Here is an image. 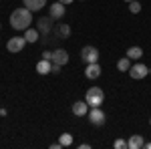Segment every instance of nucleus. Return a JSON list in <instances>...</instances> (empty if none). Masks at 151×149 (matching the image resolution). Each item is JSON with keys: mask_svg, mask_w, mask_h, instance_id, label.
<instances>
[{"mask_svg": "<svg viewBox=\"0 0 151 149\" xmlns=\"http://www.w3.org/2000/svg\"><path fill=\"white\" fill-rule=\"evenodd\" d=\"M22 2H24V6H26L28 10H32V12H38L40 8L47 6V0H22Z\"/></svg>", "mask_w": 151, "mask_h": 149, "instance_id": "obj_14", "label": "nucleus"}, {"mask_svg": "<svg viewBox=\"0 0 151 149\" xmlns=\"http://www.w3.org/2000/svg\"><path fill=\"white\" fill-rule=\"evenodd\" d=\"M129 12H133V14L141 12V4L137 2V0H131V2H129Z\"/></svg>", "mask_w": 151, "mask_h": 149, "instance_id": "obj_20", "label": "nucleus"}, {"mask_svg": "<svg viewBox=\"0 0 151 149\" xmlns=\"http://www.w3.org/2000/svg\"><path fill=\"white\" fill-rule=\"evenodd\" d=\"M36 73H38V75H48V73H52V60H48V58L38 60V63H36Z\"/></svg>", "mask_w": 151, "mask_h": 149, "instance_id": "obj_13", "label": "nucleus"}, {"mask_svg": "<svg viewBox=\"0 0 151 149\" xmlns=\"http://www.w3.org/2000/svg\"><path fill=\"white\" fill-rule=\"evenodd\" d=\"M0 28H2V24H0Z\"/></svg>", "mask_w": 151, "mask_h": 149, "instance_id": "obj_29", "label": "nucleus"}, {"mask_svg": "<svg viewBox=\"0 0 151 149\" xmlns=\"http://www.w3.org/2000/svg\"><path fill=\"white\" fill-rule=\"evenodd\" d=\"M52 73H55V75H58V73H60V65L52 63Z\"/></svg>", "mask_w": 151, "mask_h": 149, "instance_id": "obj_23", "label": "nucleus"}, {"mask_svg": "<svg viewBox=\"0 0 151 149\" xmlns=\"http://www.w3.org/2000/svg\"><path fill=\"white\" fill-rule=\"evenodd\" d=\"M149 125H151V119H149Z\"/></svg>", "mask_w": 151, "mask_h": 149, "instance_id": "obj_28", "label": "nucleus"}, {"mask_svg": "<svg viewBox=\"0 0 151 149\" xmlns=\"http://www.w3.org/2000/svg\"><path fill=\"white\" fill-rule=\"evenodd\" d=\"M70 111H73V115H77V117H85V115L89 113V103L87 101H75L73 107H70Z\"/></svg>", "mask_w": 151, "mask_h": 149, "instance_id": "obj_10", "label": "nucleus"}, {"mask_svg": "<svg viewBox=\"0 0 151 149\" xmlns=\"http://www.w3.org/2000/svg\"><path fill=\"white\" fill-rule=\"evenodd\" d=\"M125 2H131V0H125Z\"/></svg>", "mask_w": 151, "mask_h": 149, "instance_id": "obj_27", "label": "nucleus"}, {"mask_svg": "<svg viewBox=\"0 0 151 149\" xmlns=\"http://www.w3.org/2000/svg\"><path fill=\"white\" fill-rule=\"evenodd\" d=\"M143 147H147V149H151V141H149V143H145V145H143Z\"/></svg>", "mask_w": 151, "mask_h": 149, "instance_id": "obj_26", "label": "nucleus"}, {"mask_svg": "<svg viewBox=\"0 0 151 149\" xmlns=\"http://www.w3.org/2000/svg\"><path fill=\"white\" fill-rule=\"evenodd\" d=\"M99 50L95 48V46H91V45H87V46H83L81 48V58H83V63H99Z\"/></svg>", "mask_w": 151, "mask_h": 149, "instance_id": "obj_5", "label": "nucleus"}, {"mask_svg": "<svg viewBox=\"0 0 151 149\" xmlns=\"http://www.w3.org/2000/svg\"><path fill=\"white\" fill-rule=\"evenodd\" d=\"M87 117H89L91 125H95V127L105 125V113H103V109H101V107H91V109H89V113H87Z\"/></svg>", "mask_w": 151, "mask_h": 149, "instance_id": "obj_6", "label": "nucleus"}, {"mask_svg": "<svg viewBox=\"0 0 151 149\" xmlns=\"http://www.w3.org/2000/svg\"><path fill=\"white\" fill-rule=\"evenodd\" d=\"M42 58H48V60H52V50H45V53H42Z\"/></svg>", "mask_w": 151, "mask_h": 149, "instance_id": "obj_22", "label": "nucleus"}, {"mask_svg": "<svg viewBox=\"0 0 151 149\" xmlns=\"http://www.w3.org/2000/svg\"><path fill=\"white\" fill-rule=\"evenodd\" d=\"M58 143H60L63 147H69V145H73V135H70V133H60Z\"/></svg>", "mask_w": 151, "mask_h": 149, "instance_id": "obj_19", "label": "nucleus"}, {"mask_svg": "<svg viewBox=\"0 0 151 149\" xmlns=\"http://www.w3.org/2000/svg\"><path fill=\"white\" fill-rule=\"evenodd\" d=\"M101 73H103V69H101V65H99V63H89V65H87V69H85V77H87V79H91V81H95V79H99V77H101Z\"/></svg>", "mask_w": 151, "mask_h": 149, "instance_id": "obj_8", "label": "nucleus"}, {"mask_svg": "<svg viewBox=\"0 0 151 149\" xmlns=\"http://www.w3.org/2000/svg\"><path fill=\"white\" fill-rule=\"evenodd\" d=\"M26 45L28 42H26L24 36H12V38H8V42H6V50L8 53H20Z\"/></svg>", "mask_w": 151, "mask_h": 149, "instance_id": "obj_7", "label": "nucleus"}, {"mask_svg": "<svg viewBox=\"0 0 151 149\" xmlns=\"http://www.w3.org/2000/svg\"><path fill=\"white\" fill-rule=\"evenodd\" d=\"M127 57L131 60H139L143 57V48L141 46H131V48H127Z\"/></svg>", "mask_w": 151, "mask_h": 149, "instance_id": "obj_18", "label": "nucleus"}, {"mask_svg": "<svg viewBox=\"0 0 151 149\" xmlns=\"http://www.w3.org/2000/svg\"><path fill=\"white\" fill-rule=\"evenodd\" d=\"M58 2H63L65 6H67V4H73V0H58Z\"/></svg>", "mask_w": 151, "mask_h": 149, "instance_id": "obj_25", "label": "nucleus"}, {"mask_svg": "<svg viewBox=\"0 0 151 149\" xmlns=\"http://www.w3.org/2000/svg\"><path fill=\"white\" fill-rule=\"evenodd\" d=\"M38 36H40L38 28H30V26H28V28L24 30V38H26V42H30V45H32V42H38Z\"/></svg>", "mask_w": 151, "mask_h": 149, "instance_id": "obj_16", "label": "nucleus"}, {"mask_svg": "<svg viewBox=\"0 0 151 149\" xmlns=\"http://www.w3.org/2000/svg\"><path fill=\"white\" fill-rule=\"evenodd\" d=\"M48 16H52L55 20H58V18H63L65 16V4L63 2H55L52 6H48Z\"/></svg>", "mask_w": 151, "mask_h": 149, "instance_id": "obj_11", "label": "nucleus"}, {"mask_svg": "<svg viewBox=\"0 0 151 149\" xmlns=\"http://www.w3.org/2000/svg\"><path fill=\"white\" fill-rule=\"evenodd\" d=\"M52 20H55L52 16H40V18H38V32L42 36V42L48 40V35H50L52 28H55V22H52Z\"/></svg>", "mask_w": 151, "mask_h": 149, "instance_id": "obj_3", "label": "nucleus"}, {"mask_svg": "<svg viewBox=\"0 0 151 149\" xmlns=\"http://www.w3.org/2000/svg\"><path fill=\"white\" fill-rule=\"evenodd\" d=\"M117 69L121 71V73H129V69H131V58L125 55L123 58H119L117 60Z\"/></svg>", "mask_w": 151, "mask_h": 149, "instance_id": "obj_17", "label": "nucleus"}, {"mask_svg": "<svg viewBox=\"0 0 151 149\" xmlns=\"http://www.w3.org/2000/svg\"><path fill=\"white\" fill-rule=\"evenodd\" d=\"M147 75H149V67L143 65V63H135V65H131V69H129V77L133 81H141V79H145Z\"/></svg>", "mask_w": 151, "mask_h": 149, "instance_id": "obj_4", "label": "nucleus"}, {"mask_svg": "<svg viewBox=\"0 0 151 149\" xmlns=\"http://www.w3.org/2000/svg\"><path fill=\"white\" fill-rule=\"evenodd\" d=\"M32 22V10H28L26 6L14 8L10 14V26L14 30H26Z\"/></svg>", "mask_w": 151, "mask_h": 149, "instance_id": "obj_1", "label": "nucleus"}, {"mask_svg": "<svg viewBox=\"0 0 151 149\" xmlns=\"http://www.w3.org/2000/svg\"><path fill=\"white\" fill-rule=\"evenodd\" d=\"M52 63L65 67V65L69 63V53H67L65 48H55V50H52Z\"/></svg>", "mask_w": 151, "mask_h": 149, "instance_id": "obj_9", "label": "nucleus"}, {"mask_svg": "<svg viewBox=\"0 0 151 149\" xmlns=\"http://www.w3.org/2000/svg\"><path fill=\"white\" fill-rule=\"evenodd\" d=\"M60 147H63V145H60L58 141H57V143H52V145H50V149H60Z\"/></svg>", "mask_w": 151, "mask_h": 149, "instance_id": "obj_24", "label": "nucleus"}, {"mask_svg": "<svg viewBox=\"0 0 151 149\" xmlns=\"http://www.w3.org/2000/svg\"><path fill=\"white\" fill-rule=\"evenodd\" d=\"M113 147L115 149H127V141H125V139H115Z\"/></svg>", "mask_w": 151, "mask_h": 149, "instance_id": "obj_21", "label": "nucleus"}, {"mask_svg": "<svg viewBox=\"0 0 151 149\" xmlns=\"http://www.w3.org/2000/svg\"><path fill=\"white\" fill-rule=\"evenodd\" d=\"M55 36H57V38H60V40L69 38V36H70V26L67 22L57 24V26H55Z\"/></svg>", "mask_w": 151, "mask_h": 149, "instance_id": "obj_12", "label": "nucleus"}, {"mask_svg": "<svg viewBox=\"0 0 151 149\" xmlns=\"http://www.w3.org/2000/svg\"><path fill=\"white\" fill-rule=\"evenodd\" d=\"M85 101L89 103V107H101L105 101V93L101 87H91L87 95H85Z\"/></svg>", "mask_w": 151, "mask_h": 149, "instance_id": "obj_2", "label": "nucleus"}, {"mask_svg": "<svg viewBox=\"0 0 151 149\" xmlns=\"http://www.w3.org/2000/svg\"><path fill=\"white\" fill-rule=\"evenodd\" d=\"M145 145V141H143V135H131L127 139V149H139Z\"/></svg>", "mask_w": 151, "mask_h": 149, "instance_id": "obj_15", "label": "nucleus"}]
</instances>
